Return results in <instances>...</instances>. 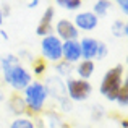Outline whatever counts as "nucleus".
<instances>
[{
	"label": "nucleus",
	"mask_w": 128,
	"mask_h": 128,
	"mask_svg": "<svg viewBox=\"0 0 128 128\" xmlns=\"http://www.w3.org/2000/svg\"><path fill=\"white\" fill-rule=\"evenodd\" d=\"M0 68L3 72V80L15 91H24L28 84L32 81L31 73L24 66H21L20 58L13 54H8L0 60Z\"/></svg>",
	"instance_id": "1"
},
{
	"label": "nucleus",
	"mask_w": 128,
	"mask_h": 128,
	"mask_svg": "<svg viewBox=\"0 0 128 128\" xmlns=\"http://www.w3.org/2000/svg\"><path fill=\"white\" fill-rule=\"evenodd\" d=\"M47 97H49V94H47L46 88H44V83L31 81L28 84V88L24 89L23 100L26 104V109H29V112L39 114L44 109V104H46Z\"/></svg>",
	"instance_id": "2"
},
{
	"label": "nucleus",
	"mask_w": 128,
	"mask_h": 128,
	"mask_svg": "<svg viewBox=\"0 0 128 128\" xmlns=\"http://www.w3.org/2000/svg\"><path fill=\"white\" fill-rule=\"evenodd\" d=\"M122 76H123V65H117L114 66L112 70L106 73V76L102 78V83H100V94L106 96L107 100H115L117 94H118L120 88H122Z\"/></svg>",
	"instance_id": "3"
},
{
	"label": "nucleus",
	"mask_w": 128,
	"mask_h": 128,
	"mask_svg": "<svg viewBox=\"0 0 128 128\" xmlns=\"http://www.w3.org/2000/svg\"><path fill=\"white\" fill-rule=\"evenodd\" d=\"M65 88H66V97L70 100H76V102H81V100H86L89 97L92 88L88 81L84 80H75V78H70L68 81L65 83Z\"/></svg>",
	"instance_id": "4"
},
{
	"label": "nucleus",
	"mask_w": 128,
	"mask_h": 128,
	"mask_svg": "<svg viewBox=\"0 0 128 128\" xmlns=\"http://www.w3.org/2000/svg\"><path fill=\"white\" fill-rule=\"evenodd\" d=\"M41 50L44 60L55 62V63H58L62 60V41L55 34H49L46 38H42Z\"/></svg>",
	"instance_id": "5"
},
{
	"label": "nucleus",
	"mask_w": 128,
	"mask_h": 128,
	"mask_svg": "<svg viewBox=\"0 0 128 128\" xmlns=\"http://www.w3.org/2000/svg\"><path fill=\"white\" fill-rule=\"evenodd\" d=\"M55 32H57L55 36L62 42L78 41V36H80V31L75 28V24H73L70 20H60V21L55 24Z\"/></svg>",
	"instance_id": "6"
},
{
	"label": "nucleus",
	"mask_w": 128,
	"mask_h": 128,
	"mask_svg": "<svg viewBox=\"0 0 128 128\" xmlns=\"http://www.w3.org/2000/svg\"><path fill=\"white\" fill-rule=\"evenodd\" d=\"M97 23H99V18L92 12H81L75 16L73 24L78 31H92L97 28Z\"/></svg>",
	"instance_id": "7"
},
{
	"label": "nucleus",
	"mask_w": 128,
	"mask_h": 128,
	"mask_svg": "<svg viewBox=\"0 0 128 128\" xmlns=\"http://www.w3.org/2000/svg\"><path fill=\"white\" fill-rule=\"evenodd\" d=\"M62 60L66 63H76L81 60V47L80 41H66L62 42Z\"/></svg>",
	"instance_id": "8"
},
{
	"label": "nucleus",
	"mask_w": 128,
	"mask_h": 128,
	"mask_svg": "<svg viewBox=\"0 0 128 128\" xmlns=\"http://www.w3.org/2000/svg\"><path fill=\"white\" fill-rule=\"evenodd\" d=\"M46 88L47 94L49 96H54L57 100L63 99V97H66V88H65V83L62 81V78H58V76H49V78L46 80Z\"/></svg>",
	"instance_id": "9"
},
{
	"label": "nucleus",
	"mask_w": 128,
	"mask_h": 128,
	"mask_svg": "<svg viewBox=\"0 0 128 128\" xmlns=\"http://www.w3.org/2000/svg\"><path fill=\"white\" fill-rule=\"evenodd\" d=\"M99 41L92 38H84L80 41V47H81V58L83 60H92L96 58V50Z\"/></svg>",
	"instance_id": "10"
},
{
	"label": "nucleus",
	"mask_w": 128,
	"mask_h": 128,
	"mask_svg": "<svg viewBox=\"0 0 128 128\" xmlns=\"http://www.w3.org/2000/svg\"><path fill=\"white\" fill-rule=\"evenodd\" d=\"M94 73V62L92 60H81V62L78 63V66H76V75L80 76V80H88L92 76Z\"/></svg>",
	"instance_id": "11"
},
{
	"label": "nucleus",
	"mask_w": 128,
	"mask_h": 128,
	"mask_svg": "<svg viewBox=\"0 0 128 128\" xmlns=\"http://www.w3.org/2000/svg\"><path fill=\"white\" fill-rule=\"evenodd\" d=\"M8 107L10 110H12L13 114H16V115H21V114L26 112V104L24 100H23V97L20 96H12L8 99Z\"/></svg>",
	"instance_id": "12"
},
{
	"label": "nucleus",
	"mask_w": 128,
	"mask_h": 128,
	"mask_svg": "<svg viewBox=\"0 0 128 128\" xmlns=\"http://www.w3.org/2000/svg\"><path fill=\"white\" fill-rule=\"evenodd\" d=\"M110 31H112V34L115 36V38H126V34H128L126 21H123V20H117V21H114Z\"/></svg>",
	"instance_id": "13"
},
{
	"label": "nucleus",
	"mask_w": 128,
	"mask_h": 128,
	"mask_svg": "<svg viewBox=\"0 0 128 128\" xmlns=\"http://www.w3.org/2000/svg\"><path fill=\"white\" fill-rule=\"evenodd\" d=\"M115 102L118 104L120 109H126V106H128V84H126V80L123 81V84H122V88H120L118 94H117Z\"/></svg>",
	"instance_id": "14"
},
{
	"label": "nucleus",
	"mask_w": 128,
	"mask_h": 128,
	"mask_svg": "<svg viewBox=\"0 0 128 128\" xmlns=\"http://www.w3.org/2000/svg\"><path fill=\"white\" fill-rule=\"evenodd\" d=\"M110 5H112V3H110L109 0H97L92 5V13L96 16H106L107 12H109V8H110Z\"/></svg>",
	"instance_id": "15"
},
{
	"label": "nucleus",
	"mask_w": 128,
	"mask_h": 128,
	"mask_svg": "<svg viewBox=\"0 0 128 128\" xmlns=\"http://www.w3.org/2000/svg\"><path fill=\"white\" fill-rule=\"evenodd\" d=\"M46 122H47V126L49 128H65V125L62 123V118L57 112H47L46 114Z\"/></svg>",
	"instance_id": "16"
},
{
	"label": "nucleus",
	"mask_w": 128,
	"mask_h": 128,
	"mask_svg": "<svg viewBox=\"0 0 128 128\" xmlns=\"http://www.w3.org/2000/svg\"><path fill=\"white\" fill-rule=\"evenodd\" d=\"M10 128H36V125H34V122H31L26 117H16L10 123Z\"/></svg>",
	"instance_id": "17"
},
{
	"label": "nucleus",
	"mask_w": 128,
	"mask_h": 128,
	"mask_svg": "<svg viewBox=\"0 0 128 128\" xmlns=\"http://www.w3.org/2000/svg\"><path fill=\"white\" fill-rule=\"evenodd\" d=\"M55 5H58L60 8H65V10H78L83 5V2L81 0H57Z\"/></svg>",
	"instance_id": "18"
},
{
	"label": "nucleus",
	"mask_w": 128,
	"mask_h": 128,
	"mask_svg": "<svg viewBox=\"0 0 128 128\" xmlns=\"http://www.w3.org/2000/svg\"><path fill=\"white\" fill-rule=\"evenodd\" d=\"M55 70H57V76H70L72 75V65L70 63H66L65 60H60L58 63H57V66H55Z\"/></svg>",
	"instance_id": "19"
},
{
	"label": "nucleus",
	"mask_w": 128,
	"mask_h": 128,
	"mask_svg": "<svg viewBox=\"0 0 128 128\" xmlns=\"http://www.w3.org/2000/svg\"><path fill=\"white\" fill-rule=\"evenodd\" d=\"M46 60L44 58H38L32 62V73H34L36 76H41L44 75V72H46Z\"/></svg>",
	"instance_id": "20"
},
{
	"label": "nucleus",
	"mask_w": 128,
	"mask_h": 128,
	"mask_svg": "<svg viewBox=\"0 0 128 128\" xmlns=\"http://www.w3.org/2000/svg\"><path fill=\"white\" fill-rule=\"evenodd\" d=\"M54 16H55V10H54V6H47L46 12H44V15H42L41 23H42V24H50L52 20H54Z\"/></svg>",
	"instance_id": "21"
},
{
	"label": "nucleus",
	"mask_w": 128,
	"mask_h": 128,
	"mask_svg": "<svg viewBox=\"0 0 128 128\" xmlns=\"http://www.w3.org/2000/svg\"><path fill=\"white\" fill-rule=\"evenodd\" d=\"M36 34L41 36V38H46V36L52 34V24H42V23H39L38 28H36Z\"/></svg>",
	"instance_id": "22"
},
{
	"label": "nucleus",
	"mask_w": 128,
	"mask_h": 128,
	"mask_svg": "<svg viewBox=\"0 0 128 128\" xmlns=\"http://www.w3.org/2000/svg\"><path fill=\"white\" fill-rule=\"evenodd\" d=\"M107 52H109V49H107V46L104 42H100L97 44V50H96V58L97 60H102V58H106L107 57Z\"/></svg>",
	"instance_id": "23"
},
{
	"label": "nucleus",
	"mask_w": 128,
	"mask_h": 128,
	"mask_svg": "<svg viewBox=\"0 0 128 128\" xmlns=\"http://www.w3.org/2000/svg\"><path fill=\"white\" fill-rule=\"evenodd\" d=\"M58 102H60V107H62L63 112H70V110L73 109V102L68 99V97H63V99H60Z\"/></svg>",
	"instance_id": "24"
},
{
	"label": "nucleus",
	"mask_w": 128,
	"mask_h": 128,
	"mask_svg": "<svg viewBox=\"0 0 128 128\" xmlns=\"http://www.w3.org/2000/svg\"><path fill=\"white\" fill-rule=\"evenodd\" d=\"M0 12H2V16L5 18V16H8L10 15V5L8 3H2L0 5Z\"/></svg>",
	"instance_id": "25"
},
{
	"label": "nucleus",
	"mask_w": 128,
	"mask_h": 128,
	"mask_svg": "<svg viewBox=\"0 0 128 128\" xmlns=\"http://www.w3.org/2000/svg\"><path fill=\"white\" fill-rule=\"evenodd\" d=\"M117 3H118L120 10H122V12H123V13L126 15V13H128V0H118Z\"/></svg>",
	"instance_id": "26"
},
{
	"label": "nucleus",
	"mask_w": 128,
	"mask_h": 128,
	"mask_svg": "<svg viewBox=\"0 0 128 128\" xmlns=\"http://www.w3.org/2000/svg\"><path fill=\"white\" fill-rule=\"evenodd\" d=\"M38 5H39V0H32V2H29V3H28L29 8H36Z\"/></svg>",
	"instance_id": "27"
},
{
	"label": "nucleus",
	"mask_w": 128,
	"mask_h": 128,
	"mask_svg": "<svg viewBox=\"0 0 128 128\" xmlns=\"http://www.w3.org/2000/svg\"><path fill=\"white\" fill-rule=\"evenodd\" d=\"M0 36H2V38H3V39H8V34H6V32H5V31H0Z\"/></svg>",
	"instance_id": "28"
},
{
	"label": "nucleus",
	"mask_w": 128,
	"mask_h": 128,
	"mask_svg": "<svg viewBox=\"0 0 128 128\" xmlns=\"http://www.w3.org/2000/svg\"><path fill=\"white\" fill-rule=\"evenodd\" d=\"M120 125H122V128H126V126H128V123H126V120H122V123H120Z\"/></svg>",
	"instance_id": "29"
},
{
	"label": "nucleus",
	"mask_w": 128,
	"mask_h": 128,
	"mask_svg": "<svg viewBox=\"0 0 128 128\" xmlns=\"http://www.w3.org/2000/svg\"><path fill=\"white\" fill-rule=\"evenodd\" d=\"M2 23H3V16H2V12H0V26H2Z\"/></svg>",
	"instance_id": "30"
},
{
	"label": "nucleus",
	"mask_w": 128,
	"mask_h": 128,
	"mask_svg": "<svg viewBox=\"0 0 128 128\" xmlns=\"http://www.w3.org/2000/svg\"><path fill=\"white\" fill-rule=\"evenodd\" d=\"M2 99H3V91L0 89V100H2Z\"/></svg>",
	"instance_id": "31"
}]
</instances>
